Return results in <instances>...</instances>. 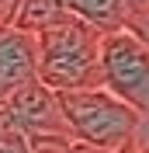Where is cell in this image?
Returning <instances> with one entry per match:
<instances>
[{
    "mask_svg": "<svg viewBox=\"0 0 149 153\" xmlns=\"http://www.w3.org/2000/svg\"><path fill=\"white\" fill-rule=\"evenodd\" d=\"M66 125L73 139L104 153H121L135 143L142 125V111L121 101L108 87H83V91H59Z\"/></svg>",
    "mask_w": 149,
    "mask_h": 153,
    "instance_id": "2",
    "label": "cell"
},
{
    "mask_svg": "<svg viewBox=\"0 0 149 153\" xmlns=\"http://www.w3.org/2000/svg\"><path fill=\"white\" fill-rule=\"evenodd\" d=\"M66 7L80 21H90L101 31H114V28H128L132 25L128 0H66Z\"/></svg>",
    "mask_w": 149,
    "mask_h": 153,
    "instance_id": "6",
    "label": "cell"
},
{
    "mask_svg": "<svg viewBox=\"0 0 149 153\" xmlns=\"http://www.w3.org/2000/svg\"><path fill=\"white\" fill-rule=\"evenodd\" d=\"M66 21H76V14L66 7V0H24L21 10H18L14 28L28 31V35H38V31L59 28Z\"/></svg>",
    "mask_w": 149,
    "mask_h": 153,
    "instance_id": "7",
    "label": "cell"
},
{
    "mask_svg": "<svg viewBox=\"0 0 149 153\" xmlns=\"http://www.w3.org/2000/svg\"><path fill=\"white\" fill-rule=\"evenodd\" d=\"M101 66L104 87L149 115V45L132 28L104 31L101 38Z\"/></svg>",
    "mask_w": 149,
    "mask_h": 153,
    "instance_id": "3",
    "label": "cell"
},
{
    "mask_svg": "<svg viewBox=\"0 0 149 153\" xmlns=\"http://www.w3.org/2000/svg\"><path fill=\"white\" fill-rule=\"evenodd\" d=\"M101 38L104 31L90 21H66L59 28L38 31V80L52 91H83V87H104L101 66Z\"/></svg>",
    "mask_w": 149,
    "mask_h": 153,
    "instance_id": "1",
    "label": "cell"
},
{
    "mask_svg": "<svg viewBox=\"0 0 149 153\" xmlns=\"http://www.w3.org/2000/svg\"><path fill=\"white\" fill-rule=\"evenodd\" d=\"M38 80V45L35 35L21 28H0V111L24 84Z\"/></svg>",
    "mask_w": 149,
    "mask_h": 153,
    "instance_id": "5",
    "label": "cell"
},
{
    "mask_svg": "<svg viewBox=\"0 0 149 153\" xmlns=\"http://www.w3.org/2000/svg\"><path fill=\"white\" fill-rule=\"evenodd\" d=\"M121 153H139V150H135V143H132V146H125V150H121Z\"/></svg>",
    "mask_w": 149,
    "mask_h": 153,
    "instance_id": "10",
    "label": "cell"
},
{
    "mask_svg": "<svg viewBox=\"0 0 149 153\" xmlns=\"http://www.w3.org/2000/svg\"><path fill=\"white\" fill-rule=\"evenodd\" d=\"M24 0H0V28H10L18 21V10Z\"/></svg>",
    "mask_w": 149,
    "mask_h": 153,
    "instance_id": "8",
    "label": "cell"
},
{
    "mask_svg": "<svg viewBox=\"0 0 149 153\" xmlns=\"http://www.w3.org/2000/svg\"><path fill=\"white\" fill-rule=\"evenodd\" d=\"M128 28H132V31H135V35H139L142 42H146V45H149V10H142L139 18H135V21H132V25H128Z\"/></svg>",
    "mask_w": 149,
    "mask_h": 153,
    "instance_id": "9",
    "label": "cell"
},
{
    "mask_svg": "<svg viewBox=\"0 0 149 153\" xmlns=\"http://www.w3.org/2000/svg\"><path fill=\"white\" fill-rule=\"evenodd\" d=\"M4 118H7V125L21 129L24 136H73L66 125L59 94L42 80H31V84L21 87L7 101Z\"/></svg>",
    "mask_w": 149,
    "mask_h": 153,
    "instance_id": "4",
    "label": "cell"
}]
</instances>
